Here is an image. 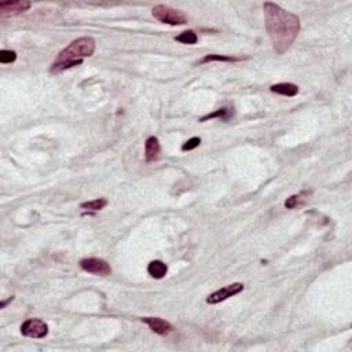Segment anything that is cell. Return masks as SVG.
<instances>
[{
  "label": "cell",
  "instance_id": "1",
  "mask_svg": "<svg viewBox=\"0 0 352 352\" xmlns=\"http://www.w3.org/2000/svg\"><path fill=\"white\" fill-rule=\"evenodd\" d=\"M266 14V29L269 33L275 52L284 54L293 44L300 32L299 17L284 10L281 6L267 2L263 6Z\"/></svg>",
  "mask_w": 352,
  "mask_h": 352
},
{
  "label": "cell",
  "instance_id": "2",
  "mask_svg": "<svg viewBox=\"0 0 352 352\" xmlns=\"http://www.w3.org/2000/svg\"><path fill=\"white\" fill-rule=\"evenodd\" d=\"M94 52H95V40L93 37H80L58 54L55 62L62 63L83 61V58L91 57Z\"/></svg>",
  "mask_w": 352,
  "mask_h": 352
},
{
  "label": "cell",
  "instance_id": "3",
  "mask_svg": "<svg viewBox=\"0 0 352 352\" xmlns=\"http://www.w3.org/2000/svg\"><path fill=\"white\" fill-rule=\"evenodd\" d=\"M151 14L155 20H158L162 24H168V25L176 26V25H185L187 22V17L179 10H175L169 6L158 5L155 6L154 9L151 10Z\"/></svg>",
  "mask_w": 352,
  "mask_h": 352
},
{
  "label": "cell",
  "instance_id": "4",
  "mask_svg": "<svg viewBox=\"0 0 352 352\" xmlns=\"http://www.w3.org/2000/svg\"><path fill=\"white\" fill-rule=\"evenodd\" d=\"M80 267L87 271L90 274L101 275V277H106V275L112 274V267L109 263L104 259H98V257H87L80 261Z\"/></svg>",
  "mask_w": 352,
  "mask_h": 352
},
{
  "label": "cell",
  "instance_id": "5",
  "mask_svg": "<svg viewBox=\"0 0 352 352\" xmlns=\"http://www.w3.org/2000/svg\"><path fill=\"white\" fill-rule=\"evenodd\" d=\"M21 333L31 338H44L48 334V326L42 319H26L21 325Z\"/></svg>",
  "mask_w": 352,
  "mask_h": 352
},
{
  "label": "cell",
  "instance_id": "6",
  "mask_svg": "<svg viewBox=\"0 0 352 352\" xmlns=\"http://www.w3.org/2000/svg\"><path fill=\"white\" fill-rule=\"evenodd\" d=\"M31 3L25 0H14V2H2L0 3V17L7 18V17H16L18 14H22L31 9Z\"/></svg>",
  "mask_w": 352,
  "mask_h": 352
},
{
  "label": "cell",
  "instance_id": "7",
  "mask_svg": "<svg viewBox=\"0 0 352 352\" xmlns=\"http://www.w3.org/2000/svg\"><path fill=\"white\" fill-rule=\"evenodd\" d=\"M242 290H243L242 284H231V285L224 286V288H222V289L213 292L212 295L208 296L207 303L208 304H218V303H220V301L227 300L228 297H231V296L238 295V293H241Z\"/></svg>",
  "mask_w": 352,
  "mask_h": 352
},
{
  "label": "cell",
  "instance_id": "8",
  "mask_svg": "<svg viewBox=\"0 0 352 352\" xmlns=\"http://www.w3.org/2000/svg\"><path fill=\"white\" fill-rule=\"evenodd\" d=\"M142 322L150 327V330H153L154 333H157V334H160V336L169 334L172 331V329H173L169 322L164 321V319H161V318H142Z\"/></svg>",
  "mask_w": 352,
  "mask_h": 352
},
{
  "label": "cell",
  "instance_id": "9",
  "mask_svg": "<svg viewBox=\"0 0 352 352\" xmlns=\"http://www.w3.org/2000/svg\"><path fill=\"white\" fill-rule=\"evenodd\" d=\"M161 153V145L158 139L155 136H150L147 138L145 143V157L147 162H153V161L158 160Z\"/></svg>",
  "mask_w": 352,
  "mask_h": 352
},
{
  "label": "cell",
  "instance_id": "10",
  "mask_svg": "<svg viewBox=\"0 0 352 352\" xmlns=\"http://www.w3.org/2000/svg\"><path fill=\"white\" fill-rule=\"evenodd\" d=\"M147 273L154 280H162L168 273V266L161 260H153L147 266Z\"/></svg>",
  "mask_w": 352,
  "mask_h": 352
},
{
  "label": "cell",
  "instance_id": "11",
  "mask_svg": "<svg viewBox=\"0 0 352 352\" xmlns=\"http://www.w3.org/2000/svg\"><path fill=\"white\" fill-rule=\"evenodd\" d=\"M271 93L285 95V97H295L299 94V87L293 83H278L270 87Z\"/></svg>",
  "mask_w": 352,
  "mask_h": 352
},
{
  "label": "cell",
  "instance_id": "12",
  "mask_svg": "<svg viewBox=\"0 0 352 352\" xmlns=\"http://www.w3.org/2000/svg\"><path fill=\"white\" fill-rule=\"evenodd\" d=\"M307 197H308V193L303 192L300 194H295V196H290L288 200L285 201V207L288 209H295L297 207H301L304 202H306Z\"/></svg>",
  "mask_w": 352,
  "mask_h": 352
},
{
  "label": "cell",
  "instance_id": "13",
  "mask_svg": "<svg viewBox=\"0 0 352 352\" xmlns=\"http://www.w3.org/2000/svg\"><path fill=\"white\" fill-rule=\"evenodd\" d=\"M233 116V109H227V108H223V109H219L216 112H213L211 114H207L201 117V123H205L207 120H212V119H222V120H228L230 117Z\"/></svg>",
  "mask_w": 352,
  "mask_h": 352
},
{
  "label": "cell",
  "instance_id": "14",
  "mask_svg": "<svg viewBox=\"0 0 352 352\" xmlns=\"http://www.w3.org/2000/svg\"><path fill=\"white\" fill-rule=\"evenodd\" d=\"M213 61H219V62H237V61H241V58L231 57V55H216V54H211V55H207V57L202 58L198 63L213 62Z\"/></svg>",
  "mask_w": 352,
  "mask_h": 352
},
{
  "label": "cell",
  "instance_id": "15",
  "mask_svg": "<svg viewBox=\"0 0 352 352\" xmlns=\"http://www.w3.org/2000/svg\"><path fill=\"white\" fill-rule=\"evenodd\" d=\"M106 205H108V200H105V198H98V200H94V201L83 202V204H81V208H83V209H88V211H94V212H97V211L104 209Z\"/></svg>",
  "mask_w": 352,
  "mask_h": 352
},
{
  "label": "cell",
  "instance_id": "16",
  "mask_svg": "<svg viewBox=\"0 0 352 352\" xmlns=\"http://www.w3.org/2000/svg\"><path fill=\"white\" fill-rule=\"evenodd\" d=\"M175 40L179 43H183V44H196L198 37L193 31H186L182 32L181 35H178V36L175 37Z\"/></svg>",
  "mask_w": 352,
  "mask_h": 352
},
{
  "label": "cell",
  "instance_id": "17",
  "mask_svg": "<svg viewBox=\"0 0 352 352\" xmlns=\"http://www.w3.org/2000/svg\"><path fill=\"white\" fill-rule=\"evenodd\" d=\"M17 59V52L11 50H2L0 51V62L13 63Z\"/></svg>",
  "mask_w": 352,
  "mask_h": 352
},
{
  "label": "cell",
  "instance_id": "18",
  "mask_svg": "<svg viewBox=\"0 0 352 352\" xmlns=\"http://www.w3.org/2000/svg\"><path fill=\"white\" fill-rule=\"evenodd\" d=\"M200 143H201V139H200V138H192V139H189L185 145L182 146V150L183 151L194 150L196 147L200 146Z\"/></svg>",
  "mask_w": 352,
  "mask_h": 352
},
{
  "label": "cell",
  "instance_id": "19",
  "mask_svg": "<svg viewBox=\"0 0 352 352\" xmlns=\"http://www.w3.org/2000/svg\"><path fill=\"white\" fill-rule=\"evenodd\" d=\"M13 299H14V297H10V299H9V300L3 301V303H2V304H0V308H5V307L7 306V304H9V303H11V301H13Z\"/></svg>",
  "mask_w": 352,
  "mask_h": 352
}]
</instances>
